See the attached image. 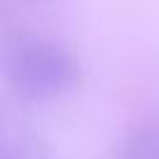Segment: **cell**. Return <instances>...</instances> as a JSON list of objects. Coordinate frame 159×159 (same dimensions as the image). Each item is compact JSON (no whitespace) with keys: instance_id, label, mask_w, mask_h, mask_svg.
I'll list each match as a JSON object with an SVG mask.
<instances>
[{"instance_id":"7a4b0ae2","label":"cell","mask_w":159,"mask_h":159,"mask_svg":"<svg viewBox=\"0 0 159 159\" xmlns=\"http://www.w3.org/2000/svg\"><path fill=\"white\" fill-rule=\"evenodd\" d=\"M0 159H55V154L42 134L15 127L12 132L0 134Z\"/></svg>"},{"instance_id":"6da1fadb","label":"cell","mask_w":159,"mask_h":159,"mask_svg":"<svg viewBox=\"0 0 159 159\" xmlns=\"http://www.w3.org/2000/svg\"><path fill=\"white\" fill-rule=\"evenodd\" d=\"M5 82L15 99L47 104L72 94L82 84V65L77 55L60 42L30 40L7 57Z\"/></svg>"},{"instance_id":"3957f363","label":"cell","mask_w":159,"mask_h":159,"mask_svg":"<svg viewBox=\"0 0 159 159\" xmlns=\"http://www.w3.org/2000/svg\"><path fill=\"white\" fill-rule=\"evenodd\" d=\"M112 159H159V127L142 124L132 129L119 142Z\"/></svg>"}]
</instances>
